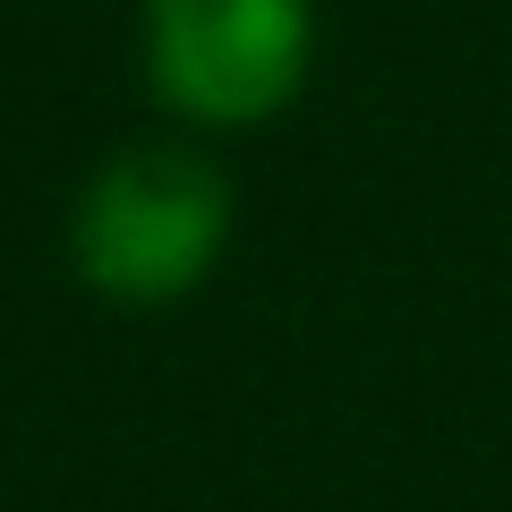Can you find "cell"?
Masks as SVG:
<instances>
[{
	"label": "cell",
	"instance_id": "1",
	"mask_svg": "<svg viewBox=\"0 0 512 512\" xmlns=\"http://www.w3.org/2000/svg\"><path fill=\"white\" fill-rule=\"evenodd\" d=\"M239 197L188 137H146L86 171L69 197V274L111 308H180L231 248Z\"/></svg>",
	"mask_w": 512,
	"mask_h": 512
},
{
	"label": "cell",
	"instance_id": "2",
	"mask_svg": "<svg viewBox=\"0 0 512 512\" xmlns=\"http://www.w3.org/2000/svg\"><path fill=\"white\" fill-rule=\"evenodd\" d=\"M146 94L197 137L282 120L316 69V0H137Z\"/></svg>",
	"mask_w": 512,
	"mask_h": 512
}]
</instances>
